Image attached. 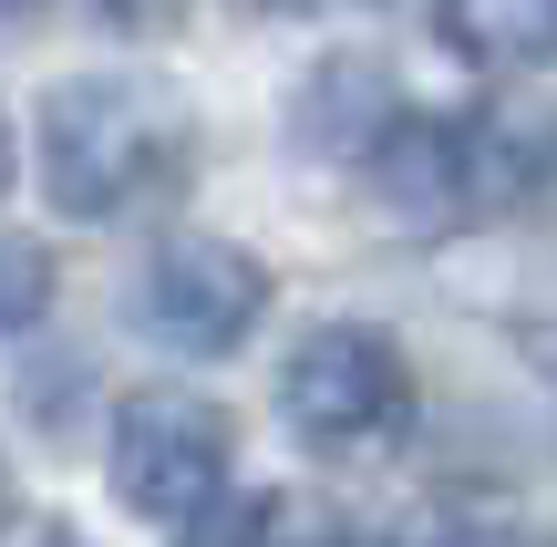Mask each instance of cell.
Instances as JSON below:
<instances>
[{
	"label": "cell",
	"mask_w": 557,
	"mask_h": 547,
	"mask_svg": "<svg viewBox=\"0 0 557 547\" xmlns=\"http://www.w3.org/2000/svg\"><path fill=\"white\" fill-rule=\"evenodd\" d=\"M41 176H52V207H73V217H135L186 176V114L156 83H124V73L52 83Z\"/></svg>",
	"instance_id": "obj_1"
},
{
	"label": "cell",
	"mask_w": 557,
	"mask_h": 547,
	"mask_svg": "<svg viewBox=\"0 0 557 547\" xmlns=\"http://www.w3.org/2000/svg\"><path fill=\"white\" fill-rule=\"evenodd\" d=\"M278 413L320 465H361V455H393L413 434V362L382 341L372 321H331L289 351L278 372Z\"/></svg>",
	"instance_id": "obj_2"
},
{
	"label": "cell",
	"mask_w": 557,
	"mask_h": 547,
	"mask_svg": "<svg viewBox=\"0 0 557 547\" xmlns=\"http://www.w3.org/2000/svg\"><path fill=\"white\" fill-rule=\"evenodd\" d=\"M227 486V413L197 393H124L114 413V496L156 527H197V507Z\"/></svg>",
	"instance_id": "obj_3"
},
{
	"label": "cell",
	"mask_w": 557,
	"mask_h": 547,
	"mask_svg": "<svg viewBox=\"0 0 557 547\" xmlns=\"http://www.w3.org/2000/svg\"><path fill=\"white\" fill-rule=\"evenodd\" d=\"M145 331H156L165 351H197V362H218V351H238L248 331H259L269 310V269L248 259L238 238H207V227H176V238L145 259Z\"/></svg>",
	"instance_id": "obj_4"
},
{
	"label": "cell",
	"mask_w": 557,
	"mask_h": 547,
	"mask_svg": "<svg viewBox=\"0 0 557 547\" xmlns=\"http://www.w3.org/2000/svg\"><path fill=\"white\" fill-rule=\"evenodd\" d=\"M372 186H382V207H393L403 227H455V217H475L485 207V186H475V124H444V114H393L372 135Z\"/></svg>",
	"instance_id": "obj_5"
},
{
	"label": "cell",
	"mask_w": 557,
	"mask_h": 547,
	"mask_svg": "<svg viewBox=\"0 0 557 547\" xmlns=\"http://www.w3.org/2000/svg\"><path fill=\"white\" fill-rule=\"evenodd\" d=\"M434 32L485 73H517L557 52V0H434Z\"/></svg>",
	"instance_id": "obj_6"
},
{
	"label": "cell",
	"mask_w": 557,
	"mask_h": 547,
	"mask_svg": "<svg viewBox=\"0 0 557 547\" xmlns=\"http://www.w3.org/2000/svg\"><path fill=\"white\" fill-rule=\"evenodd\" d=\"M41 300H52V259L32 238H0V331H32Z\"/></svg>",
	"instance_id": "obj_7"
},
{
	"label": "cell",
	"mask_w": 557,
	"mask_h": 547,
	"mask_svg": "<svg viewBox=\"0 0 557 547\" xmlns=\"http://www.w3.org/2000/svg\"><path fill=\"white\" fill-rule=\"evenodd\" d=\"M186 0H103V21H124V32H156V21H176Z\"/></svg>",
	"instance_id": "obj_8"
},
{
	"label": "cell",
	"mask_w": 557,
	"mask_h": 547,
	"mask_svg": "<svg viewBox=\"0 0 557 547\" xmlns=\"http://www.w3.org/2000/svg\"><path fill=\"white\" fill-rule=\"evenodd\" d=\"M0 11H11V21H32V11H52V0H0Z\"/></svg>",
	"instance_id": "obj_9"
},
{
	"label": "cell",
	"mask_w": 557,
	"mask_h": 547,
	"mask_svg": "<svg viewBox=\"0 0 557 547\" xmlns=\"http://www.w3.org/2000/svg\"><path fill=\"white\" fill-rule=\"evenodd\" d=\"M0 527H11V465H0Z\"/></svg>",
	"instance_id": "obj_10"
},
{
	"label": "cell",
	"mask_w": 557,
	"mask_h": 547,
	"mask_svg": "<svg viewBox=\"0 0 557 547\" xmlns=\"http://www.w3.org/2000/svg\"><path fill=\"white\" fill-rule=\"evenodd\" d=\"M0 186H11V124H0Z\"/></svg>",
	"instance_id": "obj_11"
}]
</instances>
